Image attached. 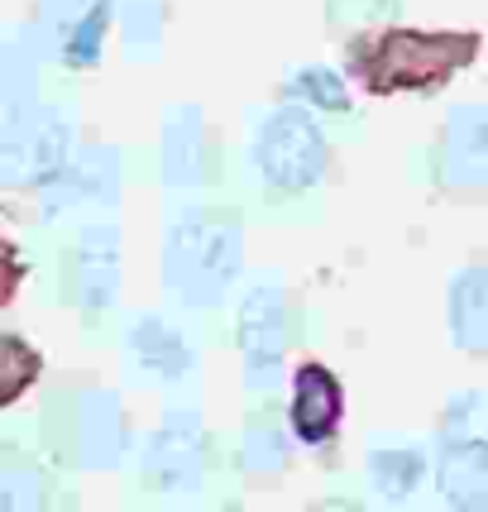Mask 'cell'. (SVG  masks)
<instances>
[{"instance_id":"15","label":"cell","mask_w":488,"mask_h":512,"mask_svg":"<svg viewBox=\"0 0 488 512\" xmlns=\"http://www.w3.org/2000/svg\"><path fill=\"white\" fill-rule=\"evenodd\" d=\"M292 96L321 106V111H350V91H345V82L335 77L331 67H302L292 77Z\"/></svg>"},{"instance_id":"12","label":"cell","mask_w":488,"mask_h":512,"mask_svg":"<svg viewBox=\"0 0 488 512\" xmlns=\"http://www.w3.org/2000/svg\"><path fill=\"white\" fill-rule=\"evenodd\" d=\"M369 469H374V484L383 498H407V493L422 484L426 460H422V450L393 446V450H374V455H369Z\"/></svg>"},{"instance_id":"6","label":"cell","mask_w":488,"mask_h":512,"mask_svg":"<svg viewBox=\"0 0 488 512\" xmlns=\"http://www.w3.org/2000/svg\"><path fill=\"white\" fill-rule=\"evenodd\" d=\"M115 278H120V254H115V230H87L77 259H72V297L87 316L106 312L115 302Z\"/></svg>"},{"instance_id":"10","label":"cell","mask_w":488,"mask_h":512,"mask_svg":"<svg viewBox=\"0 0 488 512\" xmlns=\"http://www.w3.org/2000/svg\"><path fill=\"white\" fill-rule=\"evenodd\" d=\"M144 469H149V484H158V489L197 484V431H187V436H178L173 426L158 431Z\"/></svg>"},{"instance_id":"9","label":"cell","mask_w":488,"mask_h":512,"mask_svg":"<svg viewBox=\"0 0 488 512\" xmlns=\"http://www.w3.org/2000/svg\"><path fill=\"white\" fill-rule=\"evenodd\" d=\"M130 350L134 359L158 374V379H182L187 369H192V350H187V340L178 331H168L158 316H144L139 326L130 331Z\"/></svg>"},{"instance_id":"2","label":"cell","mask_w":488,"mask_h":512,"mask_svg":"<svg viewBox=\"0 0 488 512\" xmlns=\"http://www.w3.org/2000/svg\"><path fill=\"white\" fill-rule=\"evenodd\" d=\"M254 163L273 192H307L326 178V163H331V149H326V134L311 120L302 106H283L264 120V130L254 139Z\"/></svg>"},{"instance_id":"13","label":"cell","mask_w":488,"mask_h":512,"mask_svg":"<svg viewBox=\"0 0 488 512\" xmlns=\"http://www.w3.org/2000/svg\"><path fill=\"white\" fill-rule=\"evenodd\" d=\"M106 24H111V0H91V10L82 15L77 29H67L63 39V63L67 67H91L101 58V39H106Z\"/></svg>"},{"instance_id":"7","label":"cell","mask_w":488,"mask_h":512,"mask_svg":"<svg viewBox=\"0 0 488 512\" xmlns=\"http://www.w3.org/2000/svg\"><path fill=\"white\" fill-rule=\"evenodd\" d=\"M441 493L465 512L488 503V446L484 436H450L441 455Z\"/></svg>"},{"instance_id":"4","label":"cell","mask_w":488,"mask_h":512,"mask_svg":"<svg viewBox=\"0 0 488 512\" xmlns=\"http://www.w3.org/2000/svg\"><path fill=\"white\" fill-rule=\"evenodd\" d=\"M345 417V388L326 364H297L292 374V402H288V426L297 441L321 446L331 441L335 426Z\"/></svg>"},{"instance_id":"3","label":"cell","mask_w":488,"mask_h":512,"mask_svg":"<svg viewBox=\"0 0 488 512\" xmlns=\"http://www.w3.org/2000/svg\"><path fill=\"white\" fill-rule=\"evenodd\" d=\"M469 53H474L469 34L450 39V34H407V29H398V34L378 39V58L364 67V77L378 91H431L441 87L455 67H465Z\"/></svg>"},{"instance_id":"1","label":"cell","mask_w":488,"mask_h":512,"mask_svg":"<svg viewBox=\"0 0 488 512\" xmlns=\"http://www.w3.org/2000/svg\"><path fill=\"white\" fill-rule=\"evenodd\" d=\"M163 273L168 288L178 292L187 307H211L221 302V292L230 288V278L240 273V230L235 221H187L168 235L163 249Z\"/></svg>"},{"instance_id":"14","label":"cell","mask_w":488,"mask_h":512,"mask_svg":"<svg viewBox=\"0 0 488 512\" xmlns=\"http://www.w3.org/2000/svg\"><path fill=\"white\" fill-rule=\"evenodd\" d=\"M34 379H39V355L24 345L20 335H0V407L20 398Z\"/></svg>"},{"instance_id":"8","label":"cell","mask_w":488,"mask_h":512,"mask_svg":"<svg viewBox=\"0 0 488 512\" xmlns=\"http://www.w3.org/2000/svg\"><path fill=\"white\" fill-rule=\"evenodd\" d=\"M450 331L460 340V350H484L488 345V278L484 268H469L450 288Z\"/></svg>"},{"instance_id":"16","label":"cell","mask_w":488,"mask_h":512,"mask_svg":"<svg viewBox=\"0 0 488 512\" xmlns=\"http://www.w3.org/2000/svg\"><path fill=\"white\" fill-rule=\"evenodd\" d=\"M15 283H20V254L0 240V302L10 297V288H15Z\"/></svg>"},{"instance_id":"11","label":"cell","mask_w":488,"mask_h":512,"mask_svg":"<svg viewBox=\"0 0 488 512\" xmlns=\"http://www.w3.org/2000/svg\"><path fill=\"white\" fill-rule=\"evenodd\" d=\"M67 168V130L58 115H48L39 130L29 134V149H24V178L34 182V187H44V182L63 178Z\"/></svg>"},{"instance_id":"5","label":"cell","mask_w":488,"mask_h":512,"mask_svg":"<svg viewBox=\"0 0 488 512\" xmlns=\"http://www.w3.org/2000/svg\"><path fill=\"white\" fill-rule=\"evenodd\" d=\"M235 335H240V350H244V359H249L254 369H259V364L273 369L278 359L288 355V345H292L288 297H283L278 288H254L249 297H244Z\"/></svg>"}]
</instances>
